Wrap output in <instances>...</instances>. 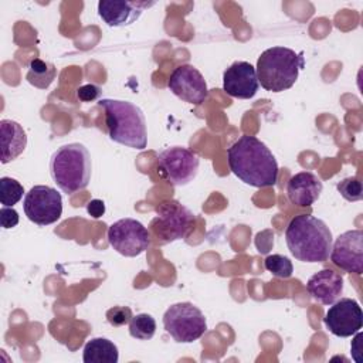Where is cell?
<instances>
[{
  "instance_id": "10",
  "label": "cell",
  "mask_w": 363,
  "mask_h": 363,
  "mask_svg": "<svg viewBox=\"0 0 363 363\" xmlns=\"http://www.w3.org/2000/svg\"><path fill=\"white\" fill-rule=\"evenodd\" d=\"M108 241L123 257H138L150 244L147 228L135 218H121L109 225Z\"/></svg>"
},
{
  "instance_id": "20",
  "label": "cell",
  "mask_w": 363,
  "mask_h": 363,
  "mask_svg": "<svg viewBox=\"0 0 363 363\" xmlns=\"http://www.w3.org/2000/svg\"><path fill=\"white\" fill-rule=\"evenodd\" d=\"M57 69L52 62L43 61L40 58H34L30 61L27 71V81L35 88L45 89L55 79Z\"/></svg>"
},
{
  "instance_id": "4",
  "label": "cell",
  "mask_w": 363,
  "mask_h": 363,
  "mask_svg": "<svg viewBox=\"0 0 363 363\" xmlns=\"http://www.w3.org/2000/svg\"><path fill=\"white\" fill-rule=\"evenodd\" d=\"M303 67V52H295L286 47H272L261 52L255 71L258 82L265 91L282 92L296 82Z\"/></svg>"
},
{
  "instance_id": "24",
  "label": "cell",
  "mask_w": 363,
  "mask_h": 363,
  "mask_svg": "<svg viewBox=\"0 0 363 363\" xmlns=\"http://www.w3.org/2000/svg\"><path fill=\"white\" fill-rule=\"evenodd\" d=\"M337 191L347 201H359L363 197L362 182L357 177H346L337 183Z\"/></svg>"
},
{
  "instance_id": "17",
  "label": "cell",
  "mask_w": 363,
  "mask_h": 363,
  "mask_svg": "<svg viewBox=\"0 0 363 363\" xmlns=\"http://www.w3.org/2000/svg\"><path fill=\"white\" fill-rule=\"evenodd\" d=\"M323 184L320 179L311 172L294 174L286 184V194L292 204L298 207L312 206L320 196Z\"/></svg>"
},
{
  "instance_id": "11",
  "label": "cell",
  "mask_w": 363,
  "mask_h": 363,
  "mask_svg": "<svg viewBox=\"0 0 363 363\" xmlns=\"http://www.w3.org/2000/svg\"><path fill=\"white\" fill-rule=\"evenodd\" d=\"M323 323L326 329L337 337H349L363 326V312L357 301L342 298L335 301L328 309Z\"/></svg>"
},
{
  "instance_id": "28",
  "label": "cell",
  "mask_w": 363,
  "mask_h": 363,
  "mask_svg": "<svg viewBox=\"0 0 363 363\" xmlns=\"http://www.w3.org/2000/svg\"><path fill=\"white\" fill-rule=\"evenodd\" d=\"M86 211L92 218H99L105 214V203L99 199H94L86 204Z\"/></svg>"
},
{
  "instance_id": "3",
  "label": "cell",
  "mask_w": 363,
  "mask_h": 363,
  "mask_svg": "<svg viewBox=\"0 0 363 363\" xmlns=\"http://www.w3.org/2000/svg\"><path fill=\"white\" fill-rule=\"evenodd\" d=\"M98 104L105 111V122L111 140L138 150L146 147V119L139 106L129 101L109 98H104Z\"/></svg>"
},
{
  "instance_id": "19",
  "label": "cell",
  "mask_w": 363,
  "mask_h": 363,
  "mask_svg": "<svg viewBox=\"0 0 363 363\" xmlns=\"http://www.w3.org/2000/svg\"><path fill=\"white\" fill-rule=\"evenodd\" d=\"M82 360L85 363H118L119 352L109 339L94 337L85 343Z\"/></svg>"
},
{
  "instance_id": "9",
  "label": "cell",
  "mask_w": 363,
  "mask_h": 363,
  "mask_svg": "<svg viewBox=\"0 0 363 363\" xmlns=\"http://www.w3.org/2000/svg\"><path fill=\"white\" fill-rule=\"evenodd\" d=\"M23 208L31 223L50 225L60 220L62 214V197L55 189L37 184L26 193Z\"/></svg>"
},
{
  "instance_id": "21",
  "label": "cell",
  "mask_w": 363,
  "mask_h": 363,
  "mask_svg": "<svg viewBox=\"0 0 363 363\" xmlns=\"http://www.w3.org/2000/svg\"><path fill=\"white\" fill-rule=\"evenodd\" d=\"M156 332V320L149 313L132 316L129 322V335L139 340H149Z\"/></svg>"
},
{
  "instance_id": "18",
  "label": "cell",
  "mask_w": 363,
  "mask_h": 363,
  "mask_svg": "<svg viewBox=\"0 0 363 363\" xmlns=\"http://www.w3.org/2000/svg\"><path fill=\"white\" fill-rule=\"evenodd\" d=\"M27 146V135L23 126L11 119L0 121L1 163L6 164L18 157Z\"/></svg>"
},
{
  "instance_id": "25",
  "label": "cell",
  "mask_w": 363,
  "mask_h": 363,
  "mask_svg": "<svg viewBox=\"0 0 363 363\" xmlns=\"http://www.w3.org/2000/svg\"><path fill=\"white\" fill-rule=\"evenodd\" d=\"M132 319V311L129 306H113L106 311V320L112 326H123Z\"/></svg>"
},
{
  "instance_id": "16",
  "label": "cell",
  "mask_w": 363,
  "mask_h": 363,
  "mask_svg": "<svg viewBox=\"0 0 363 363\" xmlns=\"http://www.w3.org/2000/svg\"><path fill=\"white\" fill-rule=\"evenodd\" d=\"M306 289L319 303L332 305L343 292V278L339 272H335L330 268H323L309 278Z\"/></svg>"
},
{
  "instance_id": "5",
  "label": "cell",
  "mask_w": 363,
  "mask_h": 363,
  "mask_svg": "<svg viewBox=\"0 0 363 363\" xmlns=\"http://www.w3.org/2000/svg\"><path fill=\"white\" fill-rule=\"evenodd\" d=\"M91 155L82 143L64 145L50 159L51 177L67 194L85 189L91 180Z\"/></svg>"
},
{
  "instance_id": "8",
  "label": "cell",
  "mask_w": 363,
  "mask_h": 363,
  "mask_svg": "<svg viewBox=\"0 0 363 363\" xmlns=\"http://www.w3.org/2000/svg\"><path fill=\"white\" fill-rule=\"evenodd\" d=\"M157 166L162 176L173 186H186L197 174L199 156L183 146H170L157 156Z\"/></svg>"
},
{
  "instance_id": "1",
  "label": "cell",
  "mask_w": 363,
  "mask_h": 363,
  "mask_svg": "<svg viewBox=\"0 0 363 363\" xmlns=\"http://www.w3.org/2000/svg\"><path fill=\"white\" fill-rule=\"evenodd\" d=\"M230 170L245 184L271 187L278 180V163L269 147L255 136L242 135L228 149Z\"/></svg>"
},
{
  "instance_id": "13",
  "label": "cell",
  "mask_w": 363,
  "mask_h": 363,
  "mask_svg": "<svg viewBox=\"0 0 363 363\" xmlns=\"http://www.w3.org/2000/svg\"><path fill=\"white\" fill-rule=\"evenodd\" d=\"M167 86L177 98L193 105H201L208 96L207 84L201 72L189 64L173 69Z\"/></svg>"
},
{
  "instance_id": "23",
  "label": "cell",
  "mask_w": 363,
  "mask_h": 363,
  "mask_svg": "<svg viewBox=\"0 0 363 363\" xmlns=\"http://www.w3.org/2000/svg\"><path fill=\"white\" fill-rule=\"evenodd\" d=\"M264 267L268 272H271L274 277H278V278H289L294 272V265L291 259L279 254L268 255L264 259Z\"/></svg>"
},
{
  "instance_id": "15",
  "label": "cell",
  "mask_w": 363,
  "mask_h": 363,
  "mask_svg": "<svg viewBox=\"0 0 363 363\" xmlns=\"http://www.w3.org/2000/svg\"><path fill=\"white\" fill-rule=\"evenodd\" d=\"M155 3L147 1H112L101 0L98 3V14L109 27H126L135 23L146 7Z\"/></svg>"
},
{
  "instance_id": "2",
  "label": "cell",
  "mask_w": 363,
  "mask_h": 363,
  "mask_svg": "<svg viewBox=\"0 0 363 363\" xmlns=\"http://www.w3.org/2000/svg\"><path fill=\"white\" fill-rule=\"evenodd\" d=\"M285 241L296 259L323 262L329 258L333 237L325 221L311 214H299L286 225Z\"/></svg>"
},
{
  "instance_id": "7",
  "label": "cell",
  "mask_w": 363,
  "mask_h": 363,
  "mask_svg": "<svg viewBox=\"0 0 363 363\" xmlns=\"http://www.w3.org/2000/svg\"><path fill=\"white\" fill-rule=\"evenodd\" d=\"M163 326L177 343H191L206 333L207 320L196 305L177 302L166 309Z\"/></svg>"
},
{
  "instance_id": "26",
  "label": "cell",
  "mask_w": 363,
  "mask_h": 363,
  "mask_svg": "<svg viewBox=\"0 0 363 363\" xmlns=\"http://www.w3.org/2000/svg\"><path fill=\"white\" fill-rule=\"evenodd\" d=\"M102 94V89L94 84H85L77 89V96L82 102H92L98 99Z\"/></svg>"
},
{
  "instance_id": "22",
  "label": "cell",
  "mask_w": 363,
  "mask_h": 363,
  "mask_svg": "<svg viewBox=\"0 0 363 363\" xmlns=\"http://www.w3.org/2000/svg\"><path fill=\"white\" fill-rule=\"evenodd\" d=\"M24 194V187L21 183L13 177L0 179V201L3 206L13 207L17 204Z\"/></svg>"
},
{
  "instance_id": "27",
  "label": "cell",
  "mask_w": 363,
  "mask_h": 363,
  "mask_svg": "<svg viewBox=\"0 0 363 363\" xmlns=\"http://www.w3.org/2000/svg\"><path fill=\"white\" fill-rule=\"evenodd\" d=\"M18 213L13 208V207H7V206H3L0 208V223H1V227L9 230V228H13L18 224Z\"/></svg>"
},
{
  "instance_id": "6",
  "label": "cell",
  "mask_w": 363,
  "mask_h": 363,
  "mask_svg": "<svg viewBox=\"0 0 363 363\" xmlns=\"http://www.w3.org/2000/svg\"><path fill=\"white\" fill-rule=\"evenodd\" d=\"M155 217L150 221V230L157 241L166 244L184 238L191 231L196 216L180 201L166 200L155 208Z\"/></svg>"
},
{
  "instance_id": "14",
  "label": "cell",
  "mask_w": 363,
  "mask_h": 363,
  "mask_svg": "<svg viewBox=\"0 0 363 363\" xmlns=\"http://www.w3.org/2000/svg\"><path fill=\"white\" fill-rule=\"evenodd\" d=\"M258 88L257 71L247 61L233 62L223 74V89L233 98L250 99L258 92Z\"/></svg>"
},
{
  "instance_id": "12",
  "label": "cell",
  "mask_w": 363,
  "mask_h": 363,
  "mask_svg": "<svg viewBox=\"0 0 363 363\" xmlns=\"http://www.w3.org/2000/svg\"><path fill=\"white\" fill-rule=\"evenodd\" d=\"M330 261L346 272H363V230L354 228L342 233L332 242Z\"/></svg>"
}]
</instances>
